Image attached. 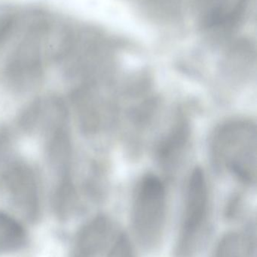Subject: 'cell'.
I'll list each match as a JSON object with an SVG mask.
<instances>
[{"instance_id": "cell-2", "label": "cell", "mask_w": 257, "mask_h": 257, "mask_svg": "<svg viewBox=\"0 0 257 257\" xmlns=\"http://www.w3.org/2000/svg\"><path fill=\"white\" fill-rule=\"evenodd\" d=\"M216 163L240 181L255 182L256 177V130L250 122H229L217 130L212 142Z\"/></svg>"}, {"instance_id": "cell-6", "label": "cell", "mask_w": 257, "mask_h": 257, "mask_svg": "<svg viewBox=\"0 0 257 257\" xmlns=\"http://www.w3.org/2000/svg\"><path fill=\"white\" fill-rule=\"evenodd\" d=\"M201 12L204 13V18L208 25L230 24L232 19L236 18L237 12H239L238 6H241L239 0H199Z\"/></svg>"}, {"instance_id": "cell-1", "label": "cell", "mask_w": 257, "mask_h": 257, "mask_svg": "<svg viewBox=\"0 0 257 257\" xmlns=\"http://www.w3.org/2000/svg\"><path fill=\"white\" fill-rule=\"evenodd\" d=\"M167 218V197L164 184L147 175L136 189L131 208V226L139 245L154 251L164 238Z\"/></svg>"}, {"instance_id": "cell-3", "label": "cell", "mask_w": 257, "mask_h": 257, "mask_svg": "<svg viewBox=\"0 0 257 257\" xmlns=\"http://www.w3.org/2000/svg\"><path fill=\"white\" fill-rule=\"evenodd\" d=\"M210 202L204 172L196 168L190 175L175 242V257H196L210 228Z\"/></svg>"}, {"instance_id": "cell-9", "label": "cell", "mask_w": 257, "mask_h": 257, "mask_svg": "<svg viewBox=\"0 0 257 257\" xmlns=\"http://www.w3.org/2000/svg\"><path fill=\"white\" fill-rule=\"evenodd\" d=\"M14 21L12 17H4L0 18V43L9 36L13 28Z\"/></svg>"}, {"instance_id": "cell-7", "label": "cell", "mask_w": 257, "mask_h": 257, "mask_svg": "<svg viewBox=\"0 0 257 257\" xmlns=\"http://www.w3.org/2000/svg\"><path fill=\"white\" fill-rule=\"evenodd\" d=\"M24 241L25 232L22 226L9 216L0 214V253L17 250Z\"/></svg>"}, {"instance_id": "cell-5", "label": "cell", "mask_w": 257, "mask_h": 257, "mask_svg": "<svg viewBox=\"0 0 257 257\" xmlns=\"http://www.w3.org/2000/svg\"><path fill=\"white\" fill-rule=\"evenodd\" d=\"M211 257H255L254 243L246 233L227 232L219 240Z\"/></svg>"}, {"instance_id": "cell-4", "label": "cell", "mask_w": 257, "mask_h": 257, "mask_svg": "<svg viewBox=\"0 0 257 257\" xmlns=\"http://www.w3.org/2000/svg\"><path fill=\"white\" fill-rule=\"evenodd\" d=\"M119 229L106 216H98L80 231L72 257H106Z\"/></svg>"}, {"instance_id": "cell-8", "label": "cell", "mask_w": 257, "mask_h": 257, "mask_svg": "<svg viewBox=\"0 0 257 257\" xmlns=\"http://www.w3.org/2000/svg\"><path fill=\"white\" fill-rule=\"evenodd\" d=\"M106 257H136L132 242L126 233L118 230Z\"/></svg>"}]
</instances>
